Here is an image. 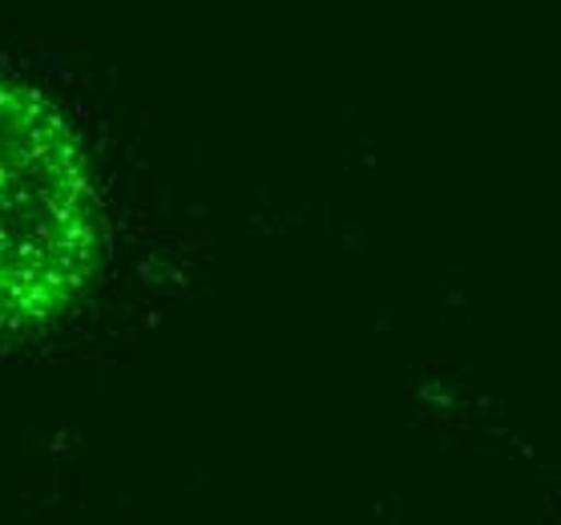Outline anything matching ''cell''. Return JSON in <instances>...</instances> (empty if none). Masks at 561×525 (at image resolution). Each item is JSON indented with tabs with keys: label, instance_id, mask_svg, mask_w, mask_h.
I'll return each instance as SVG.
<instances>
[{
	"label": "cell",
	"instance_id": "6da1fadb",
	"mask_svg": "<svg viewBox=\"0 0 561 525\" xmlns=\"http://www.w3.org/2000/svg\"><path fill=\"white\" fill-rule=\"evenodd\" d=\"M90 259L93 194L69 129L0 81V323L65 304Z\"/></svg>",
	"mask_w": 561,
	"mask_h": 525
}]
</instances>
